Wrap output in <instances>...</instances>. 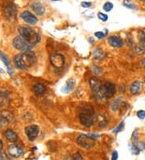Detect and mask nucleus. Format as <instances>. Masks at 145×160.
<instances>
[{
  "mask_svg": "<svg viewBox=\"0 0 145 160\" xmlns=\"http://www.w3.org/2000/svg\"><path fill=\"white\" fill-rule=\"evenodd\" d=\"M35 61L36 56L31 50L24 51V53L16 55L14 58L15 66L20 70H24L31 67V66H33Z\"/></svg>",
  "mask_w": 145,
  "mask_h": 160,
  "instance_id": "1",
  "label": "nucleus"
},
{
  "mask_svg": "<svg viewBox=\"0 0 145 160\" xmlns=\"http://www.w3.org/2000/svg\"><path fill=\"white\" fill-rule=\"evenodd\" d=\"M19 32H20V36H22L26 41H28V43L31 44L33 47L35 46L40 40V36H39V34L30 27H20Z\"/></svg>",
  "mask_w": 145,
  "mask_h": 160,
  "instance_id": "2",
  "label": "nucleus"
},
{
  "mask_svg": "<svg viewBox=\"0 0 145 160\" xmlns=\"http://www.w3.org/2000/svg\"><path fill=\"white\" fill-rule=\"evenodd\" d=\"M90 108V107L89 106L86 111H82L81 113L79 114V119H80V121H81L82 125L86 126V127H90L94 123V117H93L94 111H93V109L89 111L88 109Z\"/></svg>",
  "mask_w": 145,
  "mask_h": 160,
  "instance_id": "3",
  "label": "nucleus"
},
{
  "mask_svg": "<svg viewBox=\"0 0 145 160\" xmlns=\"http://www.w3.org/2000/svg\"><path fill=\"white\" fill-rule=\"evenodd\" d=\"M114 93H115V87L114 84L111 82H105L104 84H102V87L97 95L102 98H110L113 96Z\"/></svg>",
  "mask_w": 145,
  "mask_h": 160,
  "instance_id": "4",
  "label": "nucleus"
},
{
  "mask_svg": "<svg viewBox=\"0 0 145 160\" xmlns=\"http://www.w3.org/2000/svg\"><path fill=\"white\" fill-rule=\"evenodd\" d=\"M78 144L85 149H90L95 146L94 138L86 134H81L78 137Z\"/></svg>",
  "mask_w": 145,
  "mask_h": 160,
  "instance_id": "5",
  "label": "nucleus"
},
{
  "mask_svg": "<svg viewBox=\"0 0 145 160\" xmlns=\"http://www.w3.org/2000/svg\"><path fill=\"white\" fill-rule=\"evenodd\" d=\"M13 46L15 47L16 49L23 51L30 50L31 48L33 47L31 44L28 43V41H25L22 36H16V38L13 40Z\"/></svg>",
  "mask_w": 145,
  "mask_h": 160,
  "instance_id": "6",
  "label": "nucleus"
},
{
  "mask_svg": "<svg viewBox=\"0 0 145 160\" xmlns=\"http://www.w3.org/2000/svg\"><path fill=\"white\" fill-rule=\"evenodd\" d=\"M49 58L51 64L56 68H61L65 64V58L61 54H52Z\"/></svg>",
  "mask_w": 145,
  "mask_h": 160,
  "instance_id": "7",
  "label": "nucleus"
},
{
  "mask_svg": "<svg viewBox=\"0 0 145 160\" xmlns=\"http://www.w3.org/2000/svg\"><path fill=\"white\" fill-rule=\"evenodd\" d=\"M39 126L36 125H28L25 128V133L30 141H34L39 134Z\"/></svg>",
  "mask_w": 145,
  "mask_h": 160,
  "instance_id": "8",
  "label": "nucleus"
},
{
  "mask_svg": "<svg viewBox=\"0 0 145 160\" xmlns=\"http://www.w3.org/2000/svg\"><path fill=\"white\" fill-rule=\"evenodd\" d=\"M3 11L4 15L6 17H7L9 19H12V17L16 16V6L13 3H6L4 4L3 8Z\"/></svg>",
  "mask_w": 145,
  "mask_h": 160,
  "instance_id": "9",
  "label": "nucleus"
},
{
  "mask_svg": "<svg viewBox=\"0 0 145 160\" xmlns=\"http://www.w3.org/2000/svg\"><path fill=\"white\" fill-rule=\"evenodd\" d=\"M7 151L8 154L10 155V156H12V158H15V159H17L23 154L24 150L19 145L12 144L11 146H9Z\"/></svg>",
  "mask_w": 145,
  "mask_h": 160,
  "instance_id": "10",
  "label": "nucleus"
},
{
  "mask_svg": "<svg viewBox=\"0 0 145 160\" xmlns=\"http://www.w3.org/2000/svg\"><path fill=\"white\" fill-rule=\"evenodd\" d=\"M21 18L28 24L31 25H35V23H37L38 22V19L35 16H34L32 13H31L28 11H25L22 14H21Z\"/></svg>",
  "mask_w": 145,
  "mask_h": 160,
  "instance_id": "11",
  "label": "nucleus"
},
{
  "mask_svg": "<svg viewBox=\"0 0 145 160\" xmlns=\"http://www.w3.org/2000/svg\"><path fill=\"white\" fill-rule=\"evenodd\" d=\"M144 89V85L141 81H135L132 82V84L130 87V91L132 95H139L143 91Z\"/></svg>",
  "mask_w": 145,
  "mask_h": 160,
  "instance_id": "12",
  "label": "nucleus"
},
{
  "mask_svg": "<svg viewBox=\"0 0 145 160\" xmlns=\"http://www.w3.org/2000/svg\"><path fill=\"white\" fill-rule=\"evenodd\" d=\"M108 41H109L110 45L112 47H114V48H119V47L123 46V41L119 37L115 36H110L109 39H108Z\"/></svg>",
  "mask_w": 145,
  "mask_h": 160,
  "instance_id": "13",
  "label": "nucleus"
},
{
  "mask_svg": "<svg viewBox=\"0 0 145 160\" xmlns=\"http://www.w3.org/2000/svg\"><path fill=\"white\" fill-rule=\"evenodd\" d=\"M4 135L6 138L9 141L11 142H16V141L18 140V135L16 132H14L12 129H7L4 132Z\"/></svg>",
  "mask_w": 145,
  "mask_h": 160,
  "instance_id": "14",
  "label": "nucleus"
},
{
  "mask_svg": "<svg viewBox=\"0 0 145 160\" xmlns=\"http://www.w3.org/2000/svg\"><path fill=\"white\" fill-rule=\"evenodd\" d=\"M90 84L91 87V89L93 91V92L96 95H98L99 92V90L102 87V83L99 82L97 79H94V78H91L90 80Z\"/></svg>",
  "mask_w": 145,
  "mask_h": 160,
  "instance_id": "15",
  "label": "nucleus"
},
{
  "mask_svg": "<svg viewBox=\"0 0 145 160\" xmlns=\"http://www.w3.org/2000/svg\"><path fill=\"white\" fill-rule=\"evenodd\" d=\"M33 91L37 95H42L44 94H45L46 92V87L44 86V84L38 82L34 85L33 87Z\"/></svg>",
  "mask_w": 145,
  "mask_h": 160,
  "instance_id": "16",
  "label": "nucleus"
},
{
  "mask_svg": "<svg viewBox=\"0 0 145 160\" xmlns=\"http://www.w3.org/2000/svg\"><path fill=\"white\" fill-rule=\"evenodd\" d=\"M31 8H32V10H33L37 15H39V16H42V15H44V13L45 12L44 8L43 6L39 3H38V2L33 3L31 4Z\"/></svg>",
  "mask_w": 145,
  "mask_h": 160,
  "instance_id": "17",
  "label": "nucleus"
},
{
  "mask_svg": "<svg viewBox=\"0 0 145 160\" xmlns=\"http://www.w3.org/2000/svg\"><path fill=\"white\" fill-rule=\"evenodd\" d=\"M75 80L74 79H69L68 81L65 83V85L64 86V87L62 88V91L65 93H68L74 89V87L75 86Z\"/></svg>",
  "mask_w": 145,
  "mask_h": 160,
  "instance_id": "18",
  "label": "nucleus"
},
{
  "mask_svg": "<svg viewBox=\"0 0 145 160\" xmlns=\"http://www.w3.org/2000/svg\"><path fill=\"white\" fill-rule=\"evenodd\" d=\"M0 59L3 61V62L5 64V66H7L8 71H9V74H12V68H11V67H10V63H11L10 59H9V58H8L7 55L4 54L3 53H2L1 51H0Z\"/></svg>",
  "mask_w": 145,
  "mask_h": 160,
  "instance_id": "19",
  "label": "nucleus"
},
{
  "mask_svg": "<svg viewBox=\"0 0 145 160\" xmlns=\"http://www.w3.org/2000/svg\"><path fill=\"white\" fill-rule=\"evenodd\" d=\"M95 121H97V123H98V125L100 126V127H105L106 125H107V123H108V121H107V119L105 118V117L102 116V115H99L97 117V118L95 119Z\"/></svg>",
  "mask_w": 145,
  "mask_h": 160,
  "instance_id": "20",
  "label": "nucleus"
},
{
  "mask_svg": "<svg viewBox=\"0 0 145 160\" xmlns=\"http://www.w3.org/2000/svg\"><path fill=\"white\" fill-rule=\"evenodd\" d=\"M93 56L95 59L97 60H100V59H102L104 57H105V54L104 52L101 49H94V52H93Z\"/></svg>",
  "mask_w": 145,
  "mask_h": 160,
  "instance_id": "21",
  "label": "nucleus"
},
{
  "mask_svg": "<svg viewBox=\"0 0 145 160\" xmlns=\"http://www.w3.org/2000/svg\"><path fill=\"white\" fill-rule=\"evenodd\" d=\"M140 49H145V33L143 31L140 32Z\"/></svg>",
  "mask_w": 145,
  "mask_h": 160,
  "instance_id": "22",
  "label": "nucleus"
},
{
  "mask_svg": "<svg viewBox=\"0 0 145 160\" xmlns=\"http://www.w3.org/2000/svg\"><path fill=\"white\" fill-rule=\"evenodd\" d=\"M123 5H124V7L127 8L128 9H131V10H133V9L136 8L135 5L133 3H131L130 0H124L123 1Z\"/></svg>",
  "mask_w": 145,
  "mask_h": 160,
  "instance_id": "23",
  "label": "nucleus"
},
{
  "mask_svg": "<svg viewBox=\"0 0 145 160\" xmlns=\"http://www.w3.org/2000/svg\"><path fill=\"white\" fill-rule=\"evenodd\" d=\"M2 117H3V119H5L7 122H8V121H12V118H13L12 113H9V112H3V114H2Z\"/></svg>",
  "mask_w": 145,
  "mask_h": 160,
  "instance_id": "24",
  "label": "nucleus"
},
{
  "mask_svg": "<svg viewBox=\"0 0 145 160\" xmlns=\"http://www.w3.org/2000/svg\"><path fill=\"white\" fill-rule=\"evenodd\" d=\"M121 99L118 98V99H117V100L113 103L112 107H111V108H112L113 111H117V110L118 109V108H119V106H120V104H121Z\"/></svg>",
  "mask_w": 145,
  "mask_h": 160,
  "instance_id": "25",
  "label": "nucleus"
},
{
  "mask_svg": "<svg viewBox=\"0 0 145 160\" xmlns=\"http://www.w3.org/2000/svg\"><path fill=\"white\" fill-rule=\"evenodd\" d=\"M113 8H114V5L111 3L110 2H107V3H106L103 5V10L106 12H110L113 9Z\"/></svg>",
  "mask_w": 145,
  "mask_h": 160,
  "instance_id": "26",
  "label": "nucleus"
},
{
  "mask_svg": "<svg viewBox=\"0 0 145 160\" xmlns=\"http://www.w3.org/2000/svg\"><path fill=\"white\" fill-rule=\"evenodd\" d=\"M129 147H130V150H131V151L132 152V154H134V155H139L140 154V150L138 149V147L135 146V144H130L129 145Z\"/></svg>",
  "mask_w": 145,
  "mask_h": 160,
  "instance_id": "27",
  "label": "nucleus"
},
{
  "mask_svg": "<svg viewBox=\"0 0 145 160\" xmlns=\"http://www.w3.org/2000/svg\"><path fill=\"white\" fill-rule=\"evenodd\" d=\"M123 127H124V122L123 121V122H121L119 125H118L116 128H114V129L112 130V132H113L114 133H119V132H121L122 129H123Z\"/></svg>",
  "mask_w": 145,
  "mask_h": 160,
  "instance_id": "28",
  "label": "nucleus"
},
{
  "mask_svg": "<svg viewBox=\"0 0 145 160\" xmlns=\"http://www.w3.org/2000/svg\"><path fill=\"white\" fill-rule=\"evenodd\" d=\"M98 17L99 20H102L103 22H106V21H107V20H108V16H106V14L102 13V12H99V13H98Z\"/></svg>",
  "mask_w": 145,
  "mask_h": 160,
  "instance_id": "29",
  "label": "nucleus"
},
{
  "mask_svg": "<svg viewBox=\"0 0 145 160\" xmlns=\"http://www.w3.org/2000/svg\"><path fill=\"white\" fill-rule=\"evenodd\" d=\"M134 144L137 146L138 149H139L140 151L145 149V143L144 142H143V141H136V142H135V143H134Z\"/></svg>",
  "mask_w": 145,
  "mask_h": 160,
  "instance_id": "30",
  "label": "nucleus"
},
{
  "mask_svg": "<svg viewBox=\"0 0 145 160\" xmlns=\"http://www.w3.org/2000/svg\"><path fill=\"white\" fill-rule=\"evenodd\" d=\"M94 35L98 39H102V38H104L106 36V34L104 32H96L94 33Z\"/></svg>",
  "mask_w": 145,
  "mask_h": 160,
  "instance_id": "31",
  "label": "nucleus"
},
{
  "mask_svg": "<svg viewBox=\"0 0 145 160\" xmlns=\"http://www.w3.org/2000/svg\"><path fill=\"white\" fill-rule=\"evenodd\" d=\"M137 117L138 118H140V119H144L145 118V111L144 110H140V111H138L137 113Z\"/></svg>",
  "mask_w": 145,
  "mask_h": 160,
  "instance_id": "32",
  "label": "nucleus"
},
{
  "mask_svg": "<svg viewBox=\"0 0 145 160\" xmlns=\"http://www.w3.org/2000/svg\"><path fill=\"white\" fill-rule=\"evenodd\" d=\"M73 160H84L83 159L82 156L79 154V153H76V154H74L73 155Z\"/></svg>",
  "mask_w": 145,
  "mask_h": 160,
  "instance_id": "33",
  "label": "nucleus"
},
{
  "mask_svg": "<svg viewBox=\"0 0 145 160\" xmlns=\"http://www.w3.org/2000/svg\"><path fill=\"white\" fill-rule=\"evenodd\" d=\"M82 6L83 8H89L91 6V3L90 2H82Z\"/></svg>",
  "mask_w": 145,
  "mask_h": 160,
  "instance_id": "34",
  "label": "nucleus"
},
{
  "mask_svg": "<svg viewBox=\"0 0 145 160\" xmlns=\"http://www.w3.org/2000/svg\"><path fill=\"white\" fill-rule=\"evenodd\" d=\"M118 157V152L116 150H114L113 154H112V158H111V160H117Z\"/></svg>",
  "mask_w": 145,
  "mask_h": 160,
  "instance_id": "35",
  "label": "nucleus"
},
{
  "mask_svg": "<svg viewBox=\"0 0 145 160\" xmlns=\"http://www.w3.org/2000/svg\"><path fill=\"white\" fill-rule=\"evenodd\" d=\"M89 136H90L91 137H93V138H98V137H100V135L98 134V133H90V134H88Z\"/></svg>",
  "mask_w": 145,
  "mask_h": 160,
  "instance_id": "36",
  "label": "nucleus"
},
{
  "mask_svg": "<svg viewBox=\"0 0 145 160\" xmlns=\"http://www.w3.org/2000/svg\"><path fill=\"white\" fill-rule=\"evenodd\" d=\"M137 135H138L137 131H136V130H135V131H134L133 134H132V140H133L134 141L137 140Z\"/></svg>",
  "mask_w": 145,
  "mask_h": 160,
  "instance_id": "37",
  "label": "nucleus"
},
{
  "mask_svg": "<svg viewBox=\"0 0 145 160\" xmlns=\"http://www.w3.org/2000/svg\"><path fill=\"white\" fill-rule=\"evenodd\" d=\"M0 160H8V159H7V156H6L4 154L0 153Z\"/></svg>",
  "mask_w": 145,
  "mask_h": 160,
  "instance_id": "38",
  "label": "nucleus"
},
{
  "mask_svg": "<svg viewBox=\"0 0 145 160\" xmlns=\"http://www.w3.org/2000/svg\"><path fill=\"white\" fill-rule=\"evenodd\" d=\"M4 122H7V121H6V120H5V119H3V118L2 117V118L0 119V129L3 127V125Z\"/></svg>",
  "mask_w": 145,
  "mask_h": 160,
  "instance_id": "39",
  "label": "nucleus"
},
{
  "mask_svg": "<svg viewBox=\"0 0 145 160\" xmlns=\"http://www.w3.org/2000/svg\"><path fill=\"white\" fill-rule=\"evenodd\" d=\"M3 141L0 140V151L2 150V149H3Z\"/></svg>",
  "mask_w": 145,
  "mask_h": 160,
  "instance_id": "40",
  "label": "nucleus"
},
{
  "mask_svg": "<svg viewBox=\"0 0 145 160\" xmlns=\"http://www.w3.org/2000/svg\"><path fill=\"white\" fill-rule=\"evenodd\" d=\"M142 63H143V66L145 67V58H144L142 60Z\"/></svg>",
  "mask_w": 145,
  "mask_h": 160,
  "instance_id": "41",
  "label": "nucleus"
},
{
  "mask_svg": "<svg viewBox=\"0 0 145 160\" xmlns=\"http://www.w3.org/2000/svg\"><path fill=\"white\" fill-rule=\"evenodd\" d=\"M53 1H58V0H53Z\"/></svg>",
  "mask_w": 145,
  "mask_h": 160,
  "instance_id": "42",
  "label": "nucleus"
},
{
  "mask_svg": "<svg viewBox=\"0 0 145 160\" xmlns=\"http://www.w3.org/2000/svg\"><path fill=\"white\" fill-rule=\"evenodd\" d=\"M144 82H145V78H144Z\"/></svg>",
  "mask_w": 145,
  "mask_h": 160,
  "instance_id": "43",
  "label": "nucleus"
}]
</instances>
